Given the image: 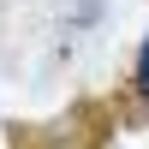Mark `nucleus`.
Returning a JSON list of instances; mask_svg holds the SVG:
<instances>
[{"instance_id": "nucleus-1", "label": "nucleus", "mask_w": 149, "mask_h": 149, "mask_svg": "<svg viewBox=\"0 0 149 149\" xmlns=\"http://www.w3.org/2000/svg\"><path fill=\"white\" fill-rule=\"evenodd\" d=\"M137 90H143V102H149V42H143V54H137Z\"/></svg>"}]
</instances>
